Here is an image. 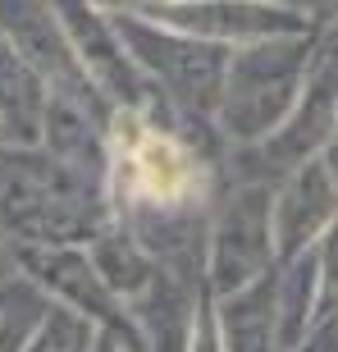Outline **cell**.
Listing matches in <instances>:
<instances>
[{"label": "cell", "instance_id": "1", "mask_svg": "<svg viewBox=\"0 0 338 352\" xmlns=\"http://www.w3.org/2000/svg\"><path fill=\"white\" fill-rule=\"evenodd\" d=\"M119 133H124V165H128L133 192L151 201H179L196 188V165L174 138L146 129L137 119H124Z\"/></svg>", "mask_w": 338, "mask_h": 352}]
</instances>
